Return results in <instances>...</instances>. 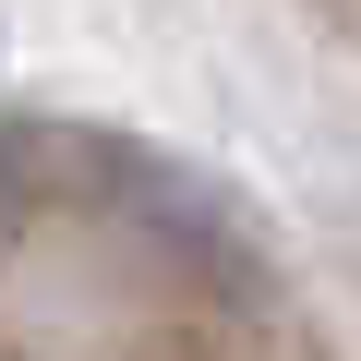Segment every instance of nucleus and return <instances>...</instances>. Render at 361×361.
<instances>
[{
	"instance_id": "1",
	"label": "nucleus",
	"mask_w": 361,
	"mask_h": 361,
	"mask_svg": "<svg viewBox=\"0 0 361 361\" xmlns=\"http://www.w3.org/2000/svg\"><path fill=\"white\" fill-rule=\"evenodd\" d=\"M0 180H13V145H0Z\"/></svg>"
}]
</instances>
